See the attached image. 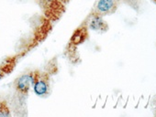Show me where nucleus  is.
<instances>
[{
  "label": "nucleus",
  "mask_w": 156,
  "mask_h": 117,
  "mask_svg": "<svg viewBox=\"0 0 156 117\" xmlns=\"http://www.w3.org/2000/svg\"><path fill=\"white\" fill-rule=\"evenodd\" d=\"M43 15L51 22L61 18L65 12V5L60 0H36Z\"/></svg>",
  "instance_id": "obj_1"
},
{
  "label": "nucleus",
  "mask_w": 156,
  "mask_h": 117,
  "mask_svg": "<svg viewBox=\"0 0 156 117\" xmlns=\"http://www.w3.org/2000/svg\"><path fill=\"white\" fill-rule=\"evenodd\" d=\"M32 88L35 94L39 97L45 98L50 93L51 89V78L50 74L40 70L33 71Z\"/></svg>",
  "instance_id": "obj_2"
},
{
  "label": "nucleus",
  "mask_w": 156,
  "mask_h": 117,
  "mask_svg": "<svg viewBox=\"0 0 156 117\" xmlns=\"http://www.w3.org/2000/svg\"><path fill=\"white\" fill-rule=\"evenodd\" d=\"M119 7V0H98L90 15L108 16L116 12Z\"/></svg>",
  "instance_id": "obj_3"
},
{
  "label": "nucleus",
  "mask_w": 156,
  "mask_h": 117,
  "mask_svg": "<svg viewBox=\"0 0 156 117\" xmlns=\"http://www.w3.org/2000/svg\"><path fill=\"white\" fill-rule=\"evenodd\" d=\"M32 78H33V72H30L19 76L14 81L13 87L19 95L23 97L28 96L30 89L32 86Z\"/></svg>",
  "instance_id": "obj_4"
},
{
  "label": "nucleus",
  "mask_w": 156,
  "mask_h": 117,
  "mask_svg": "<svg viewBox=\"0 0 156 117\" xmlns=\"http://www.w3.org/2000/svg\"><path fill=\"white\" fill-rule=\"evenodd\" d=\"M87 28H88V24H87V19L73 31V33L70 38L68 46L76 48L78 45L83 44L88 37V29Z\"/></svg>",
  "instance_id": "obj_5"
},
{
  "label": "nucleus",
  "mask_w": 156,
  "mask_h": 117,
  "mask_svg": "<svg viewBox=\"0 0 156 117\" xmlns=\"http://www.w3.org/2000/svg\"><path fill=\"white\" fill-rule=\"evenodd\" d=\"M88 28L94 31L106 32L108 29V25L103 19V17L98 15H89L87 18Z\"/></svg>",
  "instance_id": "obj_6"
},
{
  "label": "nucleus",
  "mask_w": 156,
  "mask_h": 117,
  "mask_svg": "<svg viewBox=\"0 0 156 117\" xmlns=\"http://www.w3.org/2000/svg\"><path fill=\"white\" fill-rule=\"evenodd\" d=\"M11 112L7 101H0V117H10Z\"/></svg>",
  "instance_id": "obj_7"
},
{
  "label": "nucleus",
  "mask_w": 156,
  "mask_h": 117,
  "mask_svg": "<svg viewBox=\"0 0 156 117\" xmlns=\"http://www.w3.org/2000/svg\"><path fill=\"white\" fill-rule=\"evenodd\" d=\"M6 71H4L2 68H0V79H2L3 77H4V75L6 74Z\"/></svg>",
  "instance_id": "obj_8"
},
{
  "label": "nucleus",
  "mask_w": 156,
  "mask_h": 117,
  "mask_svg": "<svg viewBox=\"0 0 156 117\" xmlns=\"http://www.w3.org/2000/svg\"><path fill=\"white\" fill-rule=\"evenodd\" d=\"M60 1H61L62 3H63V4H64V5L66 6V5H67V4H68L69 2H70V0H60Z\"/></svg>",
  "instance_id": "obj_9"
},
{
  "label": "nucleus",
  "mask_w": 156,
  "mask_h": 117,
  "mask_svg": "<svg viewBox=\"0 0 156 117\" xmlns=\"http://www.w3.org/2000/svg\"><path fill=\"white\" fill-rule=\"evenodd\" d=\"M152 1H153V2H155V3H156V0H152Z\"/></svg>",
  "instance_id": "obj_10"
},
{
  "label": "nucleus",
  "mask_w": 156,
  "mask_h": 117,
  "mask_svg": "<svg viewBox=\"0 0 156 117\" xmlns=\"http://www.w3.org/2000/svg\"><path fill=\"white\" fill-rule=\"evenodd\" d=\"M155 116H156V112H155Z\"/></svg>",
  "instance_id": "obj_11"
}]
</instances>
